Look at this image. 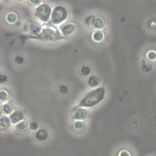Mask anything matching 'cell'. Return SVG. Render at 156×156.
I'll return each mask as SVG.
<instances>
[{"instance_id":"cell-13","label":"cell","mask_w":156,"mask_h":156,"mask_svg":"<svg viewBox=\"0 0 156 156\" xmlns=\"http://www.w3.org/2000/svg\"><path fill=\"white\" fill-rule=\"evenodd\" d=\"M48 137V133L44 129H40L35 133V138L39 141H44Z\"/></svg>"},{"instance_id":"cell-21","label":"cell","mask_w":156,"mask_h":156,"mask_svg":"<svg viewBox=\"0 0 156 156\" xmlns=\"http://www.w3.org/2000/svg\"><path fill=\"white\" fill-rule=\"evenodd\" d=\"M81 73L83 75H88L90 73H91V69L88 67L87 66H84L82 68Z\"/></svg>"},{"instance_id":"cell-4","label":"cell","mask_w":156,"mask_h":156,"mask_svg":"<svg viewBox=\"0 0 156 156\" xmlns=\"http://www.w3.org/2000/svg\"><path fill=\"white\" fill-rule=\"evenodd\" d=\"M51 9L46 4L41 5L36 9V14L39 19L43 22H48L49 20Z\"/></svg>"},{"instance_id":"cell-16","label":"cell","mask_w":156,"mask_h":156,"mask_svg":"<svg viewBox=\"0 0 156 156\" xmlns=\"http://www.w3.org/2000/svg\"><path fill=\"white\" fill-rule=\"evenodd\" d=\"M2 111L5 115H11L13 111V107L9 104H5L2 106Z\"/></svg>"},{"instance_id":"cell-19","label":"cell","mask_w":156,"mask_h":156,"mask_svg":"<svg viewBox=\"0 0 156 156\" xmlns=\"http://www.w3.org/2000/svg\"><path fill=\"white\" fill-rule=\"evenodd\" d=\"M117 156H133V155L128 149L123 148L119 151Z\"/></svg>"},{"instance_id":"cell-9","label":"cell","mask_w":156,"mask_h":156,"mask_svg":"<svg viewBox=\"0 0 156 156\" xmlns=\"http://www.w3.org/2000/svg\"><path fill=\"white\" fill-rule=\"evenodd\" d=\"M28 31L31 34L38 35L41 33V27L36 22H31L28 25Z\"/></svg>"},{"instance_id":"cell-26","label":"cell","mask_w":156,"mask_h":156,"mask_svg":"<svg viewBox=\"0 0 156 156\" xmlns=\"http://www.w3.org/2000/svg\"><path fill=\"white\" fill-rule=\"evenodd\" d=\"M1 79H2V80H1L2 83H3L4 82H6L7 80V78L6 77L5 75H1Z\"/></svg>"},{"instance_id":"cell-2","label":"cell","mask_w":156,"mask_h":156,"mask_svg":"<svg viewBox=\"0 0 156 156\" xmlns=\"http://www.w3.org/2000/svg\"><path fill=\"white\" fill-rule=\"evenodd\" d=\"M67 15L65 9L62 7H56L52 12L50 22L53 24H59L65 20Z\"/></svg>"},{"instance_id":"cell-7","label":"cell","mask_w":156,"mask_h":156,"mask_svg":"<svg viewBox=\"0 0 156 156\" xmlns=\"http://www.w3.org/2000/svg\"><path fill=\"white\" fill-rule=\"evenodd\" d=\"M87 116V112L85 109L83 108H78L77 109L75 110L73 114V119L74 120H83Z\"/></svg>"},{"instance_id":"cell-8","label":"cell","mask_w":156,"mask_h":156,"mask_svg":"<svg viewBox=\"0 0 156 156\" xmlns=\"http://www.w3.org/2000/svg\"><path fill=\"white\" fill-rule=\"evenodd\" d=\"M10 121L13 124H16L21 122L24 119V115L21 111H16L13 112L9 117Z\"/></svg>"},{"instance_id":"cell-15","label":"cell","mask_w":156,"mask_h":156,"mask_svg":"<svg viewBox=\"0 0 156 156\" xmlns=\"http://www.w3.org/2000/svg\"><path fill=\"white\" fill-rule=\"evenodd\" d=\"M28 129V125L26 122H21L18 123H17L16 125V129L17 131L20 132V133H25L27 131Z\"/></svg>"},{"instance_id":"cell-17","label":"cell","mask_w":156,"mask_h":156,"mask_svg":"<svg viewBox=\"0 0 156 156\" xmlns=\"http://www.w3.org/2000/svg\"><path fill=\"white\" fill-rule=\"evenodd\" d=\"M9 98V94L7 91L5 89H2L1 93H0V100H1L2 102H5V101H7Z\"/></svg>"},{"instance_id":"cell-10","label":"cell","mask_w":156,"mask_h":156,"mask_svg":"<svg viewBox=\"0 0 156 156\" xmlns=\"http://www.w3.org/2000/svg\"><path fill=\"white\" fill-rule=\"evenodd\" d=\"M6 21L10 25H14V24L16 23L18 21V16L14 12H9L7 15H6Z\"/></svg>"},{"instance_id":"cell-24","label":"cell","mask_w":156,"mask_h":156,"mask_svg":"<svg viewBox=\"0 0 156 156\" xmlns=\"http://www.w3.org/2000/svg\"><path fill=\"white\" fill-rule=\"evenodd\" d=\"M67 90H68L67 87L65 86H61V87H60V89H59L60 92L62 93H65L67 91Z\"/></svg>"},{"instance_id":"cell-3","label":"cell","mask_w":156,"mask_h":156,"mask_svg":"<svg viewBox=\"0 0 156 156\" xmlns=\"http://www.w3.org/2000/svg\"><path fill=\"white\" fill-rule=\"evenodd\" d=\"M38 36L40 39L47 41H53L61 37V36H60L59 34L56 29L50 28H44L42 30L41 32Z\"/></svg>"},{"instance_id":"cell-25","label":"cell","mask_w":156,"mask_h":156,"mask_svg":"<svg viewBox=\"0 0 156 156\" xmlns=\"http://www.w3.org/2000/svg\"><path fill=\"white\" fill-rule=\"evenodd\" d=\"M41 3V1H30V3H31L33 5H37Z\"/></svg>"},{"instance_id":"cell-22","label":"cell","mask_w":156,"mask_h":156,"mask_svg":"<svg viewBox=\"0 0 156 156\" xmlns=\"http://www.w3.org/2000/svg\"><path fill=\"white\" fill-rule=\"evenodd\" d=\"M29 128L32 130H36L38 129V124L35 122H31L29 124Z\"/></svg>"},{"instance_id":"cell-20","label":"cell","mask_w":156,"mask_h":156,"mask_svg":"<svg viewBox=\"0 0 156 156\" xmlns=\"http://www.w3.org/2000/svg\"><path fill=\"white\" fill-rule=\"evenodd\" d=\"M88 85L91 87L97 86L98 85V80L96 79V78L94 76H91L90 78V79L88 80Z\"/></svg>"},{"instance_id":"cell-5","label":"cell","mask_w":156,"mask_h":156,"mask_svg":"<svg viewBox=\"0 0 156 156\" xmlns=\"http://www.w3.org/2000/svg\"><path fill=\"white\" fill-rule=\"evenodd\" d=\"M60 30H61L62 34L64 36H69L73 35L76 30H77V27L76 24L72 22H67L66 23H64L60 27Z\"/></svg>"},{"instance_id":"cell-14","label":"cell","mask_w":156,"mask_h":156,"mask_svg":"<svg viewBox=\"0 0 156 156\" xmlns=\"http://www.w3.org/2000/svg\"><path fill=\"white\" fill-rule=\"evenodd\" d=\"M146 58L150 62L156 61V51L154 50H150L146 53Z\"/></svg>"},{"instance_id":"cell-6","label":"cell","mask_w":156,"mask_h":156,"mask_svg":"<svg viewBox=\"0 0 156 156\" xmlns=\"http://www.w3.org/2000/svg\"><path fill=\"white\" fill-rule=\"evenodd\" d=\"M91 25L95 29L101 30L105 27V21L101 17H95L91 21Z\"/></svg>"},{"instance_id":"cell-11","label":"cell","mask_w":156,"mask_h":156,"mask_svg":"<svg viewBox=\"0 0 156 156\" xmlns=\"http://www.w3.org/2000/svg\"><path fill=\"white\" fill-rule=\"evenodd\" d=\"M92 39L94 42H95V43H101L105 39V34L103 32H101L100 30H97L92 34Z\"/></svg>"},{"instance_id":"cell-18","label":"cell","mask_w":156,"mask_h":156,"mask_svg":"<svg viewBox=\"0 0 156 156\" xmlns=\"http://www.w3.org/2000/svg\"><path fill=\"white\" fill-rule=\"evenodd\" d=\"M73 127L76 131H81L85 127V124L81 121H76L74 123Z\"/></svg>"},{"instance_id":"cell-1","label":"cell","mask_w":156,"mask_h":156,"mask_svg":"<svg viewBox=\"0 0 156 156\" xmlns=\"http://www.w3.org/2000/svg\"><path fill=\"white\" fill-rule=\"evenodd\" d=\"M105 89L100 87L87 93L77 105V107H92L103 100Z\"/></svg>"},{"instance_id":"cell-23","label":"cell","mask_w":156,"mask_h":156,"mask_svg":"<svg viewBox=\"0 0 156 156\" xmlns=\"http://www.w3.org/2000/svg\"><path fill=\"white\" fill-rule=\"evenodd\" d=\"M24 61V58L20 56H17L15 57V62L18 64H21Z\"/></svg>"},{"instance_id":"cell-12","label":"cell","mask_w":156,"mask_h":156,"mask_svg":"<svg viewBox=\"0 0 156 156\" xmlns=\"http://www.w3.org/2000/svg\"><path fill=\"white\" fill-rule=\"evenodd\" d=\"M11 121L9 118L5 116H2L0 118V126H1V129L5 130L10 127L11 125Z\"/></svg>"}]
</instances>
